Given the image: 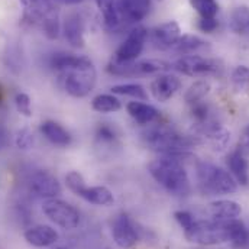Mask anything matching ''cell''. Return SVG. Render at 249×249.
I'll use <instances>...</instances> for the list:
<instances>
[{"instance_id": "cell-1", "label": "cell", "mask_w": 249, "mask_h": 249, "mask_svg": "<svg viewBox=\"0 0 249 249\" xmlns=\"http://www.w3.org/2000/svg\"><path fill=\"white\" fill-rule=\"evenodd\" d=\"M184 158H191V154L183 152L177 155H161L148 167L152 178L170 194L177 197H186L191 191L190 178L183 164Z\"/></svg>"}, {"instance_id": "cell-2", "label": "cell", "mask_w": 249, "mask_h": 249, "mask_svg": "<svg viewBox=\"0 0 249 249\" xmlns=\"http://www.w3.org/2000/svg\"><path fill=\"white\" fill-rule=\"evenodd\" d=\"M143 143L148 149L161 155H177L188 152L193 146L198 145L194 136H186L167 124H152L142 133Z\"/></svg>"}, {"instance_id": "cell-3", "label": "cell", "mask_w": 249, "mask_h": 249, "mask_svg": "<svg viewBox=\"0 0 249 249\" xmlns=\"http://www.w3.org/2000/svg\"><path fill=\"white\" fill-rule=\"evenodd\" d=\"M23 6V18L42 29L48 39L60 36V16L53 0H19Z\"/></svg>"}, {"instance_id": "cell-4", "label": "cell", "mask_w": 249, "mask_h": 249, "mask_svg": "<svg viewBox=\"0 0 249 249\" xmlns=\"http://www.w3.org/2000/svg\"><path fill=\"white\" fill-rule=\"evenodd\" d=\"M197 181L200 191L206 196L232 194L238 190L236 180L226 170L204 161L197 164Z\"/></svg>"}, {"instance_id": "cell-5", "label": "cell", "mask_w": 249, "mask_h": 249, "mask_svg": "<svg viewBox=\"0 0 249 249\" xmlns=\"http://www.w3.org/2000/svg\"><path fill=\"white\" fill-rule=\"evenodd\" d=\"M61 75L65 91L75 99L86 97L94 89L97 80L94 64L87 57H84L78 65L61 72Z\"/></svg>"}, {"instance_id": "cell-6", "label": "cell", "mask_w": 249, "mask_h": 249, "mask_svg": "<svg viewBox=\"0 0 249 249\" xmlns=\"http://www.w3.org/2000/svg\"><path fill=\"white\" fill-rule=\"evenodd\" d=\"M187 241L198 245H217L229 242L231 222H219L214 219L194 220V223L184 231Z\"/></svg>"}, {"instance_id": "cell-7", "label": "cell", "mask_w": 249, "mask_h": 249, "mask_svg": "<svg viewBox=\"0 0 249 249\" xmlns=\"http://www.w3.org/2000/svg\"><path fill=\"white\" fill-rule=\"evenodd\" d=\"M106 70L112 75H119V77H142V75H151V74H158V72H162V71H168V70H171V62L162 61V60L116 62L112 60L107 64Z\"/></svg>"}, {"instance_id": "cell-8", "label": "cell", "mask_w": 249, "mask_h": 249, "mask_svg": "<svg viewBox=\"0 0 249 249\" xmlns=\"http://www.w3.org/2000/svg\"><path fill=\"white\" fill-rule=\"evenodd\" d=\"M171 68L190 77L220 75L223 71V65L219 60L207 58L201 55H184L176 62H173Z\"/></svg>"}, {"instance_id": "cell-9", "label": "cell", "mask_w": 249, "mask_h": 249, "mask_svg": "<svg viewBox=\"0 0 249 249\" xmlns=\"http://www.w3.org/2000/svg\"><path fill=\"white\" fill-rule=\"evenodd\" d=\"M42 210L45 216L62 229L71 231L80 225V213L70 203L60 198H48L44 201Z\"/></svg>"}, {"instance_id": "cell-10", "label": "cell", "mask_w": 249, "mask_h": 249, "mask_svg": "<svg viewBox=\"0 0 249 249\" xmlns=\"http://www.w3.org/2000/svg\"><path fill=\"white\" fill-rule=\"evenodd\" d=\"M198 145H207L214 151H222L228 146L231 141V132L217 124L214 119L204 124H194L193 135Z\"/></svg>"}, {"instance_id": "cell-11", "label": "cell", "mask_w": 249, "mask_h": 249, "mask_svg": "<svg viewBox=\"0 0 249 249\" xmlns=\"http://www.w3.org/2000/svg\"><path fill=\"white\" fill-rule=\"evenodd\" d=\"M149 38V32L143 26H136L129 32L121 47L116 50L113 61L116 62H132L136 61L138 57L142 54L146 39Z\"/></svg>"}, {"instance_id": "cell-12", "label": "cell", "mask_w": 249, "mask_h": 249, "mask_svg": "<svg viewBox=\"0 0 249 249\" xmlns=\"http://www.w3.org/2000/svg\"><path fill=\"white\" fill-rule=\"evenodd\" d=\"M29 190L36 196L42 198H57L61 194V184L58 178L51 174L50 171L38 170L29 177Z\"/></svg>"}, {"instance_id": "cell-13", "label": "cell", "mask_w": 249, "mask_h": 249, "mask_svg": "<svg viewBox=\"0 0 249 249\" xmlns=\"http://www.w3.org/2000/svg\"><path fill=\"white\" fill-rule=\"evenodd\" d=\"M112 235L116 245L122 249L132 248L139 241L136 225L126 213H121L115 217L112 225Z\"/></svg>"}, {"instance_id": "cell-14", "label": "cell", "mask_w": 249, "mask_h": 249, "mask_svg": "<svg viewBox=\"0 0 249 249\" xmlns=\"http://www.w3.org/2000/svg\"><path fill=\"white\" fill-rule=\"evenodd\" d=\"M151 44L160 51H170L181 36V29L176 20H168L151 31Z\"/></svg>"}, {"instance_id": "cell-15", "label": "cell", "mask_w": 249, "mask_h": 249, "mask_svg": "<svg viewBox=\"0 0 249 249\" xmlns=\"http://www.w3.org/2000/svg\"><path fill=\"white\" fill-rule=\"evenodd\" d=\"M181 87L178 77L171 74H161L151 83V93L158 102L170 100Z\"/></svg>"}, {"instance_id": "cell-16", "label": "cell", "mask_w": 249, "mask_h": 249, "mask_svg": "<svg viewBox=\"0 0 249 249\" xmlns=\"http://www.w3.org/2000/svg\"><path fill=\"white\" fill-rule=\"evenodd\" d=\"M226 164L228 168L231 171V176L236 180V183L242 184V186H248L249 184V161L248 155L241 149L236 148L235 151H232L228 158H226Z\"/></svg>"}, {"instance_id": "cell-17", "label": "cell", "mask_w": 249, "mask_h": 249, "mask_svg": "<svg viewBox=\"0 0 249 249\" xmlns=\"http://www.w3.org/2000/svg\"><path fill=\"white\" fill-rule=\"evenodd\" d=\"M62 32L65 41L74 48H83L84 39V20L78 13H71L65 18L62 25Z\"/></svg>"}, {"instance_id": "cell-18", "label": "cell", "mask_w": 249, "mask_h": 249, "mask_svg": "<svg viewBox=\"0 0 249 249\" xmlns=\"http://www.w3.org/2000/svg\"><path fill=\"white\" fill-rule=\"evenodd\" d=\"M23 238L29 245L36 247V248H44V247L54 245L58 241V233L51 226L36 225V226L26 229V232L23 233Z\"/></svg>"}, {"instance_id": "cell-19", "label": "cell", "mask_w": 249, "mask_h": 249, "mask_svg": "<svg viewBox=\"0 0 249 249\" xmlns=\"http://www.w3.org/2000/svg\"><path fill=\"white\" fill-rule=\"evenodd\" d=\"M122 22L135 23L142 20L151 7V0H116Z\"/></svg>"}, {"instance_id": "cell-20", "label": "cell", "mask_w": 249, "mask_h": 249, "mask_svg": "<svg viewBox=\"0 0 249 249\" xmlns=\"http://www.w3.org/2000/svg\"><path fill=\"white\" fill-rule=\"evenodd\" d=\"M209 48H210L209 42L197 35H181L170 51L184 57V55H197L198 53H203Z\"/></svg>"}, {"instance_id": "cell-21", "label": "cell", "mask_w": 249, "mask_h": 249, "mask_svg": "<svg viewBox=\"0 0 249 249\" xmlns=\"http://www.w3.org/2000/svg\"><path fill=\"white\" fill-rule=\"evenodd\" d=\"M209 212H210L212 219H214V220L231 222L241 216L242 207L239 203H236L233 200H217V201L210 203Z\"/></svg>"}, {"instance_id": "cell-22", "label": "cell", "mask_w": 249, "mask_h": 249, "mask_svg": "<svg viewBox=\"0 0 249 249\" xmlns=\"http://www.w3.org/2000/svg\"><path fill=\"white\" fill-rule=\"evenodd\" d=\"M126 109L130 118L139 124H152L161 119V113L158 112V109H155L148 103L130 102L127 103Z\"/></svg>"}, {"instance_id": "cell-23", "label": "cell", "mask_w": 249, "mask_h": 249, "mask_svg": "<svg viewBox=\"0 0 249 249\" xmlns=\"http://www.w3.org/2000/svg\"><path fill=\"white\" fill-rule=\"evenodd\" d=\"M41 133L55 146H61L65 148L68 145H71V135L70 132L61 126L60 124L54 122V121H45L41 124Z\"/></svg>"}, {"instance_id": "cell-24", "label": "cell", "mask_w": 249, "mask_h": 249, "mask_svg": "<svg viewBox=\"0 0 249 249\" xmlns=\"http://www.w3.org/2000/svg\"><path fill=\"white\" fill-rule=\"evenodd\" d=\"M94 1L103 16V22L107 29H110V31L118 29L124 23L116 0H94Z\"/></svg>"}, {"instance_id": "cell-25", "label": "cell", "mask_w": 249, "mask_h": 249, "mask_svg": "<svg viewBox=\"0 0 249 249\" xmlns=\"http://www.w3.org/2000/svg\"><path fill=\"white\" fill-rule=\"evenodd\" d=\"M81 198H84L86 201L91 203V204H97V206H110L115 203V197L113 193L103 186H94V187H86L81 194Z\"/></svg>"}, {"instance_id": "cell-26", "label": "cell", "mask_w": 249, "mask_h": 249, "mask_svg": "<svg viewBox=\"0 0 249 249\" xmlns=\"http://www.w3.org/2000/svg\"><path fill=\"white\" fill-rule=\"evenodd\" d=\"M229 26L233 34L241 36H249V7L238 6L229 16Z\"/></svg>"}, {"instance_id": "cell-27", "label": "cell", "mask_w": 249, "mask_h": 249, "mask_svg": "<svg viewBox=\"0 0 249 249\" xmlns=\"http://www.w3.org/2000/svg\"><path fill=\"white\" fill-rule=\"evenodd\" d=\"M229 242L235 249L249 248V229L244 225V222L235 219L231 220V236Z\"/></svg>"}, {"instance_id": "cell-28", "label": "cell", "mask_w": 249, "mask_h": 249, "mask_svg": "<svg viewBox=\"0 0 249 249\" xmlns=\"http://www.w3.org/2000/svg\"><path fill=\"white\" fill-rule=\"evenodd\" d=\"M91 107L99 113H115L122 109V103L113 94H99L93 99Z\"/></svg>"}, {"instance_id": "cell-29", "label": "cell", "mask_w": 249, "mask_h": 249, "mask_svg": "<svg viewBox=\"0 0 249 249\" xmlns=\"http://www.w3.org/2000/svg\"><path fill=\"white\" fill-rule=\"evenodd\" d=\"M84 60L83 55H74V54H65V53H61V54H55L51 57L50 60V65L53 70L58 71L60 74L78 65L80 62Z\"/></svg>"}, {"instance_id": "cell-30", "label": "cell", "mask_w": 249, "mask_h": 249, "mask_svg": "<svg viewBox=\"0 0 249 249\" xmlns=\"http://www.w3.org/2000/svg\"><path fill=\"white\" fill-rule=\"evenodd\" d=\"M112 94H118V96H127V97H132V99H136V100H148V93L146 90L141 86V84H135V83H130V84H119V86H113L110 89Z\"/></svg>"}, {"instance_id": "cell-31", "label": "cell", "mask_w": 249, "mask_h": 249, "mask_svg": "<svg viewBox=\"0 0 249 249\" xmlns=\"http://www.w3.org/2000/svg\"><path fill=\"white\" fill-rule=\"evenodd\" d=\"M209 91H210V84L204 80H198L188 87L184 94V100L191 106L194 103L203 102V99L209 94Z\"/></svg>"}, {"instance_id": "cell-32", "label": "cell", "mask_w": 249, "mask_h": 249, "mask_svg": "<svg viewBox=\"0 0 249 249\" xmlns=\"http://www.w3.org/2000/svg\"><path fill=\"white\" fill-rule=\"evenodd\" d=\"M232 86L233 89L241 93L249 96V67L239 65L232 71Z\"/></svg>"}, {"instance_id": "cell-33", "label": "cell", "mask_w": 249, "mask_h": 249, "mask_svg": "<svg viewBox=\"0 0 249 249\" xmlns=\"http://www.w3.org/2000/svg\"><path fill=\"white\" fill-rule=\"evenodd\" d=\"M118 130L110 124H100L96 129V142L100 146H115L118 142Z\"/></svg>"}, {"instance_id": "cell-34", "label": "cell", "mask_w": 249, "mask_h": 249, "mask_svg": "<svg viewBox=\"0 0 249 249\" xmlns=\"http://www.w3.org/2000/svg\"><path fill=\"white\" fill-rule=\"evenodd\" d=\"M190 4L201 18H216L219 12L216 0H190Z\"/></svg>"}, {"instance_id": "cell-35", "label": "cell", "mask_w": 249, "mask_h": 249, "mask_svg": "<svg viewBox=\"0 0 249 249\" xmlns=\"http://www.w3.org/2000/svg\"><path fill=\"white\" fill-rule=\"evenodd\" d=\"M65 183H67V187L77 196L81 194V191L86 188V181L83 178V176L78 173V171H71L65 176Z\"/></svg>"}, {"instance_id": "cell-36", "label": "cell", "mask_w": 249, "mask_h": 249, "mask_svg": "<svg viewBox=\"0 0 249 249\" xmlns=\"http://www.w3.org/2000/svg\"><path fill=\"white\" fill-rule=\"evenodd\" d=\"M15 103H16V109L20 115L29 118L32 116V106H31V97L25 93H18L15 97Z\"/></svg>"}, {"instance_id": "cell-37", "label": "cell", "mask_w": 249, "mask_h": 249, "mask_svg": "<svg viewBox=\"0 0 249 249\" xmlns=\"http://www.w3.org/2000/svg\"><path fill=\"white\" fill-rule=\"evenodd\" d=\"M16 145L19 149H29L32 148L34 145V135L29 129H22L18 132V136H16Z\"/></svg>"}, {"instance_id": "cell-38", "label": "cell", "mask_w": 249, "mask_h": 249, "mask_svg": "<svg viewBox=\"0 0 249 249\" xmlns=\"http://www.w3.org/2000/svg\"><path fill=\"white\" fill-rule=\"evenodd\" d=\"M198 29L204 34H212L219 28V20L216 18H201L197 23Z\"/></svg>"}, {"instance_id": "cell-39", "label": "cell", "mask_w": 249, "mask_h": 249, "mask_svg": "<svg viewBox=\"0 0 249 249\" xmlns=\"http://www.w3.org/2000/svg\"><path fill=\"white\" fill-rule=\"evenodd\" d=\"M174 217H176V220L180 223V226L183 228V231H186L188 229L193 223H194V217H193V214L190 213V212H186V210H178V212H176L174 213Z\"/></svg>"}, {"instance_id": "cell-40", "label": "cell", "mask_w": 249, "mask_h": 249, "mask_svg": "<svg viewBox=\"0 0 249 249\" xmlns=\"http://www.w3.org/2000/svg\"><path fill=\"white\" fill-rule=\"evenodd\" d=\"M239 148L249 155V124L242 130V135L239 138Z\"/></svg>"}, {"instance_id": "cell-41", "label": "cell", "mask_w": 249, "mask_h": 249, "mask_svg": "<svg viewBox=\"0 0 249 249\" xmlns=\"http://www.w3.org/2000/svg\"><path fill=\"white\" fill-rule=\"evenodd\" d=\"M9 142H10V133L4 124H0V149L6 148L9 145Z\"/></svg>"}, {"instance_id": "cell-42", "label": "cell", "mask_w": 249, "mask_h": 249, "mask_svg": "<svg viewBox=\"0 0 249 249\" xmlns=\"http://www.w3.org/2000/svg\"><path fill=\"white\" fill-rule=\"evenodd\" d=\"M57 1H60L62 4H67V6H74V4L81 3L83 0H57Z\"/></svg>"}, {"instance_id": "cell-43", "label": "cell", "mask_w": 249, "mask_h": 249, "mask_svg": "<svg viewBox=\"0 0 249 249\" xmlns=\"http://www.w3.org/2000/svg\"><path fill=\"white\" fill-rule=\"evenodd\" d=\"M1 100H3V89L0 86V103H1Z\"/></svg>"}, {"instance_id": "cell-44", "label": "cell", "mask_w": 249, "mask_h": 249, "mask_svg": "<svg viewBox=\"0 0 249 249\" xmlns=\"http://www.w3.org/2000/svg\"><path fill=\"white\" fill-rule=\"evenodd\" d=\"M57 249H65V248H57Z\"/></svg>"}]
</instances>
